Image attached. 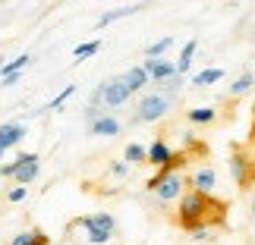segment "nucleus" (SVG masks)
<instances>
[{"label": "nucleus", "mask_w": 255, "mask_h": 245, "mask_svg": "<svg viewBox=\"0 0 255 245\" xmlns=\"http://www.w3.org/2000/svg\"><path fill=\"white\" fill-rule=\"evenodd\" d=\"M224 214H227V204L218 201L214 195H202L195 189H186L183 198L176 201V223H180V230H186V233H192L195 227L224 223Z\"/></svg>", "instance_id": "nucleus-1"}, {"label": "nucleus", "mask_w": 255, "mask_h": 245, "mask_svg": "<svg viewBox=\"0 0 255 245\" xmlns=\"http://www.w3.org/2000/svg\"><path fill=\"white\" fill-rule=\"evenodd\" d=\"M173 110V97L161 94V91H148L142 94V101L135 104V113H132V126H148V123H158L164 120Z\"/></svg>", "instance_id": "nucleus-2"}, {"label": "nucleus", "mask_w": 255, "mask_h": 245, "mask_svg": "<svg viewBox=\"0 0 255 245\" xmlns=\"http://www.w3.org/2000/svg\"><path fill=\"white\" fill-rule=\"evenodd\" d=\"M38 173H41V158H38L35 151H22V154H16L9 163H0V176H6V179H16L19 185L35 182Z\"/></svg>", "instance_id": "nucleus-3"}, {"label": "nucleus", "mask_w": 255, "mask_h": 245, "mask_svg": "<svg viewBox=\"0 0 255 245\" xmlns=\"http://www.w3.org/2000/svg\"><path fill=\"white\" fill-rule=\"evenodd\" d=\"M186 189H189V179H186L183 173H170L167 179L158 182V189H154V198H158V204H170V201H180Z\"/></svg>", "instance_id": "nucleus-4"}, {"label": "nucleus", "mask_w": 255, "mask_h": 245, "mask_svg": "<svg viewBox=\"0 0 255 245\" xmlns=\"http://www.w3.org/2000/svg\"><path fill=\"white\" fill-rule=\"evenodd\" d=\"M129 97H132V91H129V85L123 82V76L107 79V91H104V110H107V113H111L114 107H123Z\"/></svg>", "instance_id": "nucleus-5"}, {"label": "nucleus", "mask_w": 255, "mask_h": 245, "mask_svg": "<svg viewBox=\"0 0 255 245\" xmlns=\"http://www.w3.org/2000/svg\"><path fill=\"white\" fill-rule=\"evenodd\" d=\"M70 227H73V230H82V233H85L82 239H85L88 245H107V242L114 239V233H107V230H101V227H98V223L92 220V214H88V217H79V220H73Z\"/></svg>", "instance_id": "nucleus-6"}, {"label": "nucleus", "mask_w": 255, "mask_h": 245, "mask_svg": "<svg viewBox=\"0 0 255 245\" xmlns=\"http://www.w3.org/2000/svg\"><path fill=\"white\" fill-rule=\"evenodd\" d=\"M230 173H233V182H237L240 189H249L252 179H255L252 161H249L243 151H233V158H230Z\"/></svg>", "instance_id": "nucleus-7"}, {"label": "nucleus", "mask_w": 255, "mask_h": 245, "mask_svg": "<svg viewBox=\"0 0 255 245\" xmlns=\"http://www.w3.org/2000/svg\"><path fill=\"white\" fill-rule=\"evenodd\" d=\"M142 70L148 73V79L154 85H161V82H167V79H173V76H176V63L167 60V57H161V60H148V57H145V60H142Z\"/></svg>", "instance_id": "nucleus-8"}, {"label": "nucleus", "mask_w": 255, "mask_h": 245, "mask_svg": "<svg viewBox=\"0 0 255 245\" xmlns=\"http://www.w3.org/2000/svg\"><path fill=\"white\" fill-rule=\"evenodd\" d=\"M189 189L202 192V195H214V189H218V173H214V166H199V170L189 176Z\"/></svg>", "instance_id": "nucleus-9"}, {"label": "nucleus", "mask_w": 255, "mask_h": 245, "mask_svg": "<svg viewBox=\"0 0 255 245\" xmlns=\"http://www.w3.org/2000/svg\"><path fill=\"white\" fill-rule=\"evenodd\" d=\"M88 135H98V139H114V135H120V120H117L114 113L98 116L95 123H88Z\"/></svg>", "instance_id": "nucleus-10"}, {"label": "nucleus", "mask_w": 255, "mask_h": 245, "mask_svg": "<svg viewBox=\"0 0 255 245\" xmlns=\"http://www.w3.org/2000/svg\"><path fill=\"white\" fill-rule=\"evenodd\" d=\"M22 139H25V126L22 123H3V126H0V148H3V151L16 148Z\"/></svg>", "instance_id": "nucleus-11"}, {"label": "nucleus", "mask_w": 255, "mask_h": 245, "mask_svg": "<svg viewBox=\"0 0 255 245\" xmlns=\"http://www.w3.org/2000/svg\"><path fill=\"white\" fill-rule=\"evenodd\" d=\"M139 9H142V3H126V6H117V9H107V13L98 16V28H107V25L120 22V19H126V16L139 13Z\"/></svg>", "instance_id": "nucleus-12"}, {"label": "nucleus", "mask_w": 255, "mask_h": 245, "mask_svg": "<svg viewBox=\"0 0 255 245\" xmlns=\"http://www.w3.org/2000/svg\"><path fill=\"white\" fill-rule=\"evenodd\" d=\"M173 154H176V151H173L164 139H154V142L148 145V163H151V166H158V170L173 158Z\"/></svg>", "instance_id": "nucleus-13"}, {"label": "nucleus", "mask_w": 255, "mask_h": 245, "mask_svg": "<svg viewBox=\"0 0 255 245\" xmlns=\"http://www.w3.org/2000/svg\"><path fill=\"white\" fill-rule=\"evenodd\" d=\"M9 245H51V239H47V233L44 230H22V233H16L13 239H9Z\"/></svg>", "instance_id": "nucleus-14"}, {"label": "nucleus", "mask_w": 255, "mask_h": 245, "mask_svg": "<svg viewBox=\"0 0 255 245\" xmlns=\"http://www.w3.org/2000/svg\"><path fill=\"white\" fill-rule=\"evenodd\" d=\"M123 82L129 85V91H132V94H139V91H142L145 85H151L148 73H145L142 66H132V70H126V73H123Z\"/></svg>", "instance_id": "nucleus-15"}, {"label": "nucleus", "mask_w": 255, "mask_h": 245, "mask_svg": "<svg viewBox=\"0 0 255 245\" xmlns=\"http://www.w3.org/2000/svg\"><path fill=\"white\" fill-rule=\"evenodd\" d=\"M123 161L129 163V166L148 163V148H145V145H139V142H129V145L123 148Z\"/></svg>", "instance_id": "nucleus-16"}, {"label": "nucleus", "mask_w": 255, "mask_h": 245, "mask_svg": "<svg viewBox=\"0 0 255 245\" xmlns=\"http://www.w3.org/2000/svg\"><path fill=\"white\" fill-rule=\"evenodd\" d=\"M186 120L192 126H211L218 120V110L214 107H192V110H186Z\"/></svg>", "instance_id": "nucleus-17"}, {"label": "nucleus", "mask_w": 255, "mask_h": 245, "mask_svg": "<svg viewBox=\"0 0 255 245\" xmlns=\"http://www.w3.org/2000/svg\"><path fill=\"white\" fill-rule=\"evenodd\" d=\"M195 51H199V41H195V38H189V41L183 44L180 57H176V73H180V76H186V73H189V66H192V57H195Z\"/></svg>", "instance_id": "nucleus-18"}, {"label": "nucleus", "mask_w": 255, "mask_h": 245, "mask_svg": "<svg viewBox=\"0 0 255 245\" xmlns=\"http://www.w3.org/2000/svg\"><path fill=\"white\" fill-rule=\"evenodd\" d=\"M221 79H224V70H218V66H208V70H202V73L192 76V85H195V88H208V85H218Z\"/></svg>", "instance_id": "nucleus-19"}, {"label": "nucleus", "mask_w": 255, "mask_h": 245, "mask_svg": "<svg viewBox=\"0 0 255 245\" xmlns=\"http://www.w3.org/2000/svg\"><path fill=\"white\" fill-rule=\"evenodd\" d=\"M170 47H173V35H164V38H158L154 44L145 47V57H148V60H161V57L167 54Z\"/></svg>", "instance_id": "nucleus-20"}, {"label": "nucleus", "mask_w": 255, "mask_h": 245, "mask_svg": "<svg viewBox=\"0 0 255 245\" xmlns=\"http://www.w3.org/2000/svg\"><path fill=\"white\" fill-rule=\"evenodd\" d=\"M98 51H101V38H95V41H82V44H76L73 60H76V63H82V60H88V57H95Z\"/></svg>", "instance_id": "nucleus-21"}, {"label": "nucleus", "mask_w": 255, "mask_h": 245, "mask_svg": "<svg viewBox=\"0 0 255 245\" xmlns=\"http://www.w3.org/2000/svg\"><path fill=\"white\" fill-rule=\"evenodd\" d=\"M25 66H32V54H19V57H13L9 63H0V76H9V73H22Z\"/></svg>", "instance_id": "nucleus-22"}, {"label": "nucleus", "mask_w": 255, "mask_h": 245, "mask_svg": "<svg viewBox=\"0 0 255 245\" xmlns=\"http://www.w3.org/2000/svg\"><path fill=\"white\" fill-rule=\"evenodd\" d=\"M252 85H255V76L252 73H243L240 79H233V85L227 88V91H230V97H240V94H246Z\"/></svg>", "instance_id": "nucleus-23"}, {"label": "nucleus", "mask_w": 255, "mask_h": 245, "mask_svg": "<svg viewBox=\"0 0 255 245\" xmlns=\"http://www.w3.org/2000/svg\"><path fill=\"white\" fill-rule=\"evenodd\" d=\"M183 85H186V79H183L180 73H176L173 79H167V82H161V85H158V91H161V94H167V97H176V94H180V88H183Z\"/></svg>", "instance_id": "nucleus-24"}, {"label": "nucleus", "mask_w": 255, "mask_h": 245, "mask_svg": "<svg viewBox=\"0 0 255 245\" xmlns=\"http://www.w3.org/2000/svg\"><path fill=\"white\" fill-rule=\"evenodd\" d=\"M92 220H95L101 230H107V233H114V236H117V217H114V214L101 211V214H92Z\"/></svg>", "instance_id": "nucleus-25"}, {"label": "nucleus", "mask_w": 255, "mask_h": 245, "mask_svg": "<svg viewBox=\"0 0 255 245\" xmlns=\"http://www.w3.org/2000/svg\"><path fill=\"white\" fill-rule=\"evenodd\" d=\"M73 94H76V85H66V88H63V91H60V94H57V97H54V101H47V107H44V110H60V107H63L66 101H70V97H73Z\"/></svg>", "instance_id": "nucleus-26"}, {"label": "nucleus", "mask_w": 255, "mask_h": 245, "mask_svg": "<svg viewBox=\"0 0 255 245\" xmlns=\"http://www.w3.org/2000/svg\"><path fill=\"white\" fill-rule=\"evenodd\" d=\"M25 195H28L25 185H13V189L6 192V201H9V204H19V201H25Z\"/></svg>", "instance_id": "nucleus-27"}, {"label": "nucleus", "mask_w": 255, "mask_h": 245, "mask_svg": "<svg viewBox=\"0 0 255 245\" xmlns=\"http://www.w3.org/2000/svg\"><path fill=\"white\" fill-rule=\"evenodd\" d=\"M111 176H117V179L129 176V163H126V161H114V163H111Z\"/></svg>", "instance_id": "nucleus-28"}, {"label": "nucleus", "mask_w": 255, "mask_h": 245, "mask_svg": "<svg viewBox=\"0 0 255 245\" xmlns=\"http://www.w3.org/2000/svg\"><path fill=\"white\" fill-rule=\"evenodd\" d=\"M104 113H107L104 107H92V104H88V107H85V126H88V123H95L98 116H104Z\"/></svg>", "instance_id": "nucleus-29"}, {"label": "nucleus", "mask_w": 255, "mask_h": 245, "mask_svg": "<svg viewBox=\"0 0 255 245\" xmlns=\"http://www.w3.org/2000/svg\"><path fill=\"white\" fill-rule=\"evenodd\" d=\"M189 236H192L195 242H208V239H211V227H195Z\"/></svg>", "instance_id": "nucleus-30"}, {"label": "nucleus", "mask_w": 255, "mask_h": 245, "mask_svg": "<svg viewBox=\"0 0 255 245\" xmlns=\"http://www.w3.org/2000/svg\"><path fill=\"white\" fill-rule=\"evenodd\" d=\"M19 79H22V73H9V76H0V85L9 88V85H16Z\"/></svg>", "instance_id": "nucleus-31"}, {"label": "nucleus", "mask_w": 255, "mask_h": 245, "mask_svg": "<svg viewBox=\"0 0 255 245\" xmlns=\"http://www.w3.org/2000/svg\"><path fill=\"white\" fill-rule=\"evenodd\" d=\"M249 217H252V223H255V192H252V204H249Z\"/></svg>", "instance_id": "nucleus-32"}, {"label": "nucleus", "mask_w": 255, "mask_h": 245, "mask_svg": "<svg viewBox=\"0 0 255 245\" xmlns=\"http://www.w3.org/2000/svg\"><path fill=\"white\" fill-rule=\"evenodd\" d=\"M3 154H6V151H3V148H0V163H3Z\"/></svg>", "instance_id": "nucleus-33"}, {"label": "nucleus", "mask_w": 255, "mask_h": 245, "mask_svg": "<svg viewBox=\"0 0 255 245\" xmlns=\"http://www.w3.org/2000/svg\"><path fill=\"white\" fill-rule=\"evenodd\" d=\"M135 3H142V0H135Z\"/></svg>", "instance_id": "nucleus-34"}, {"label": "nucleus", "mask_w": 255, "mask_h": 245, "mask_svg": "<svg viewBox=\"0 0 255 245\" xmlns=\"http://www.w3.org/2000/svg\"><path fill=\"white\" fill-rule=\"evenodd\" d=\"M0 3H3V0H0Z\"/></svg>", "instance_id": "nucleus-35"}]
</instances>
